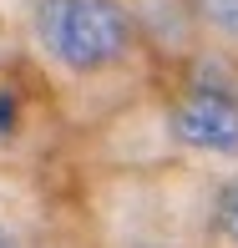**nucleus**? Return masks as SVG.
Wrapping results in <instances>:
<instances>
[{"instance_id":"obj_4","label":"nucleus","mask_w":238,"mask_h":248,"mask_svg":"<svg viewBox=\"0 0 238 248\" xmlns=\"http://www.w3.org/2000/svg\"><path fill=\"white\" fill-rule=\"evenodd\" d=\"M223 228H228V238H238V177L228 183V193H223Z\"/></svg>"},{"instance_id":"obj_6","label":"nucleus","mask_w":238,"mask_h":248,"mask_svg":"<svg viewBox=\"0 0 238 248\" xmlns=\"http://www.w3.org/2000/svg\"><path fill=\"white\" fill-rule=\"evenodd\" d=\"M0 248H16V238H10V233H0Z\"/></svg>"},{"instance_id":"obj_5","label":"nucleus","mask_w":238,"mask_h":248,"mask_svg":"<svg viewBox=\"0 0 238 248\" xmlns=\"http://www.w3.org/2000/svg\"><path fill=\"white\" fill-rule=\"evenodd\" d=\"M10 132H16V96L0 92V142H5Z\"/></svg>"},{"instance_id":"obj_3","label":"nucleus","mask_w":238,"mask_h":248,"mask_svg":"<svg viewBox=\"0 0 238 248\" xmlns=\"http://www.w3.org/2000/svg\"><path fill=\"white\" fill-rule=\"evenodd\" d=\"M203 20H213L218 31H228V36H238V0H198Z\"/></svg>"},{"instance_id":"obj_1","label":"nucleus","mask_w":238,"mask_h":248,"mask_svg":"<svg viewBox=\"0 0 238 248\" xmlns=\"http://www.w3.org/2000/svg\"><path fill=\"white\" fill-rule=\"evenodd\" d=\"M36 31L66 71H101L132 46V20L117 0H41Z\"/></svg>"},{"instance_id":"obj_2","label":"nucleus","mask_w":238,"mask_h":248,"mask_svg":"<svg viewBox=\"0 0 238 248\" xmlns=\"http://www.w3.org/2000/svg\"><path fill=\"white\" fill-rule=\"evenodd\" d=\"M173 132L203 152H238V101H228L223 92H192L177 101Z\"/></svg>"}]
</instances>
